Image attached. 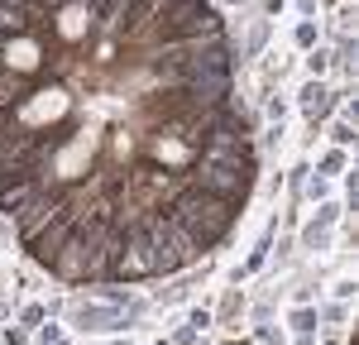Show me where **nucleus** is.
<instances>
[{"label": "nucleus", "instance_id": "nucleus-1", "mask_svg": "<svg viewBox=\"0 0 359 345\" xmlns=\"http://www.w3.org/2000/svg\"><path fill=\"white\" fill-rule=\"evenodd\" d=\"M254 187L206 0H0V211L67 283L154 278Z\"/></svg>", "mask_w": 359, "mask_h": 345}]
</instances>
